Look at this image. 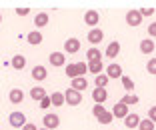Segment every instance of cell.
I'll return each mask as SVG.
<instances>
[{
	"label": "cell",
	"instance_id": "obj_4",
	"mask_svg": "<svg viewBox=\"0 0 156 130\" xmlns=\"http://www.w3.org/2000/svg\"><path fill=\"white\" fill-rule=\"evenodd\" d=\"M8 122H10V126H12V128H22V126L26 124V116H24L22 112L14 110L12 114L8 116Z\"/></svg>",
	"mask_w": 156,
	"mask_h": 130
},
{
	"label": "cell",
	"instance_id": "obj_35",
	"mask_svg": "<svg viewBox=\"0 0 156 130\" xmlns=\"http://www.w3.org/2000/svg\"><path fill=\"white\" fill-rule=\"evenodd\" d=\"M148 120H152L156 124V106H152L150 110H148Z\"/></svg>",
	"mask_w": 156,
	"mask_h": 130
},
{
	"label": "cell",
	"instance_id": "obj_6",
	"mask_svg": "<svg viewBox=\"0 0 156 130\" xmlns=\"http://www.w3.org/2000/svg\"><path fill=\"white\" fill-rule=\"evenodd\" d=\"M84 22L90 28H96V24L100 22V14H98L96 10H86V12H84Z\"/></svg>",
	"mask_w": 156,
	"mask_h": 130
},
{
	"label": "cell",
	"instance_id": "obj_22",
	"mask_svg": "<svg viewBox=\"0 0 156 130\" xmlns=\"http://www.w3.org/2000/svg\"><path fill=\"white\" fill-rule=\"evenodd\" d=\"M48 24V12H38L34 16V26L36 28H44Z\"/></svg>",
	"mask_w": 156,
	"mask_h": 130
},
{
	"label": "cell",
	"instance_id": "obj_2",
	"mask_svg": "<svg viewBox=\"0 0 156 130\" xmlns=\"http://www.w3.org/2000/svg\"><path fill=\"white\" fill-rule=\"evenodd\" d=\"M62 94H64V104H68V106H78V104L82 102V94L76 92V90H72V88H68Z\"/></svg>",
	"mask_w": 156,
	"mask_h": 130
},
{
	"label": "cell",
	"instance_id": "obj_8",
	"mask_svg": "<svg viewBox=\"0 0 156 130\" xmlns=\"http://www.w3.org/2000/svg\"><path fill=\"white\" fill-rule=\"evenodd\" d=\"M48 60H50L52 66L60 68V66H64V64H66V54H64V52H52V54L48 56Z\"/></svg>",
	"mask_w": 156,
	"mask_h": 130
},
{
	"label": "cell",
	"instance_id": "obj_11",
	"mask_svg": "<svg viewBox=\"0 0 156 130\" xmlns=\"http://www.w3.org/2000/svg\"><path fill=\"white\" fill-rule=\"evenodd\" d=\"M104 74L108 76V80H110V78H122V66L116 64V62H112V64L106 68Z\"/></svg>",
	"mask_w": 156,
	"mask_h": 130
},
{
	"label": "cell",
	"instance_id": "obj_38",
	"mask_svg": "<svg viewBox=\"0 0 156 130\" xmlns=\"http://www.w3.org/2000/svg\"><path fill=\"white\" fill-rule=\"evenodd\" d=\"M22 130H38V128H36V124H30V122H26V124L22 126Z\"/></svg>",
	"mask_w": 156,
	"mask_h": 130
},
{
	"label": "cell",
	"instance_id": "obj_16",
	"mask_svg": "<svg viewBox=\"0 0 156 130\" xmlns=\"http://www.w3.org/2000/svg\"><path fill=\"white\" fill-rule=\"evenodd\" d=\"M118 54H120V42H118V40H112L110 44L106 46V56L114 60V58H116Z\"/></svg>",
	"mask_w": 156,
	"mask_h": 130
},
{
	"label": "cell",
	"instance_id": "obj_34",
	"mask_svg": "<svg viewBox=\"0 0 156 130\" xmlns=\"http://www.w3.org/2000/svg\"><path fill=\"white\" fill-rule=\"evenodd\" d=\"M38 104H40V108H42V110L50 108V106H52V104H50V96H44V98L40 100V102H38Z\"/></svg>",
	"mask_w": 156,
	"mask_h": 130
},
{
	"label": "cell",
	"instance_id": "obj_30",
	"mask_svg": "<svg viewBox=\"0 0 156 130\" xmlns=\"http://www.w3.org/2000/svg\"><path fill=\"white\" fill-rule=\"evenodd\" d=\"M96 120L100 122V124H110V122L114 120V116H112V112H108V110H106L104 114H100V116L96 118Z\"/></svg>",
	"mask_w": 156,
	"mask_h": 130
},
{
	"label": "cell",
	"instance_id": "obj_29",
	"mask_svg": "<svg viewBox=\"0 0 156 130\" xmlns=\"http://www.w3.org/2000/svg\"><path fill=\"white\" fill-rule=\"evenodd\" d=\"M138 130H154V122H152V120H148V118H140Z\"/></svg>",
	"mask_w": 156,
	"mask_h": 130
},
{
	"label": "cell",
	"instance_id": "obj_37",
	"mask_svg": "<svg viewBox=\"0 0 156 130\" xmlns=\"http://www.w3.org/2000/svg\"><path fill=\"white\" fill-rule=\"evenodd\" d=\"M28 12H30L28 8H16V14H18V16H26Z\"/></svg>",
	"mask_w": 156,
	"mask_h": 130
},
{
	"label": "cell",
	"instance_id": "obj_24",
	"mask_svg": "<svg viewBox=\"0 0 156 130\" xmlns=\"http://www.w3.org/2000/svg\"><path fill=\"white\" fill-rule=\"evenodd\" d=\"M86 60H88V62H98V60H102V54H100V50L92 46L90 50L86 52Z\"/></svg>",
	"mask_w": 156,
	"mask_h": 130
},
{
	"label": "cell",
	"instance_id": "obj_7",
	"mask_svg": "<svg viewBox=\"0 0 156 130\" xmlns=\"http://www.w3.org/2000/svg\"><path fill=\"white\" fill-rule=\"evenodd\" d=\"M66 52H68V54L80 52V40H78V38H68V40L64 42V54Z\"/></svg>",
	"mask_w": 156,
	"mask_h": 130
},
{
	"label": "cell",
	"instance_id": "obj_12",
	"mask_svg": "<svg viewBox=\"0 0 156 130\" xmlns=\"http://www.w3.org/2000/svg\"><path fill=\"white\" fill-rule=\"evenodd\" d=\"M30 74H32V78L36 80V82H42V80H46V76H48V70H46L42 64H36Z\"/></svg>",
	"mask_w": 156,
	"mask_h": 130
},
{
	"label": "cell",
	"instance_id": "obj_3",
	"mask_svg": "<svg viewBox=\"0 0 156 130\" xmlns=\"http://www.w3.org/2000/svg\"><path fill=\"white\" fill-rule=\"evenodd\" d=\"M42 124L46 130H56L60 126V116L58 114H44L42 116Z\"/></svg>",
	"mask_w": 156,
	"mask_h": 130
},
{
	"label": "cell",
	"instance_id": "obj_40",
	"mask_svg": "<svg viewBox=\"0 0 156 130\" xmlns=\"http://www.w3.org/2000/svg\"><path fill=\"white\" fill-rule=\"evenodd\" d=\"M38 130H46V128H38Z\"/></svg>",
	"mask_w": 156,
	"mask_h": 130
},
{
	"label": "cell",
	"instance_id": "obj_9",
	"mask_svg": "<svg viewBox=\"0 0 156 130\" xmlns=\"http://www.w3.org/2000/svg\"><path fill=\"white\" fill-rule=\"evenodd\" d=\"M128 114H130V112H128V106H126V104H122V102H116L114 108H112V116H114V118H122V120H124Z\"/></svg>",
	"mask_w": 156,
	"mask_h": 130
},
{
	"label": "cell",
	"instance_id": "obj_18",
	"mask_svg": "<svg viewBox=\"0 0 156 130\" xmlns=\"http://www.w3.org/2000/svg\"><path fill=\"white\" fill-rule=\"evenodd\" d=\"M8 100L12 104H20L24 100V92L20 88H12V90H10V94H8Z\"/></svg>",
	"mask_w": 156,
	"mask_h": 130
},
{
	"label": "cell",
	"instance_id": "obj_17",
	"mask_svg": "<svg viewBox=\"0 0 156 130\" xmlns=\"http://www.w3.org/2000/svg\"><path fill=\"white\" fill-rule=\"evenodd\" d=\"M138 124H140V114H128V116L124 118V126H126V128H138Z\"/></svg>",
	"mask_w": 156,
	"mask_h": 130
},
{
	"label": "cell",
	"instance_id": "obj_10",
	"mask_svg": "<svg viewBox=\"0 0 156 130\" xmlns=\"http://www.w3.org/2000/svg\"><path fill=\"white\" fill-rule=\"evenodd\" d=\"M92 100L96 104H104L108 100V90L106 88H94L92 90Z\"/></svg>",
	"mask_w": 156,
	"mask_h": 130
},
{
	"label": "cell",
	"instance_id": "obj_27",
	"mask_svg": "<svg viewBox=\"0 0 156 130\" xmlns=\"http://www.w3.org/2000/svg\"><path fill=\"white\" fill-rule=\"evenodd\" d=\"M120 102H122V104H126V106H130V104H138V102H140V98H138L136 96V94H126V96H124L122 98V100H120Z\"/></svg>",
	"mask_w": 156,
	"mask_h": 130
},
{
	"label": "cell",
	"instance_id": "obj_31",
	"mask_svg": "<svg viewBox=\"0 0 156 130\" xmlns=\"http://www.w3.org/2000/svg\"><path fill=\"white\" fill-rule=\"evenodd\" d=\"M146 70H148V74L156 76V58H150V60H148V64H146Z\"/></svg>",
	"mask_w": 156,
	"mask_h": 130
},
{
	"label": "cell",
	"instance_id": "obj_15",
	"mask_svg": "<svg viewBox=\"0 0 156 130\" xmlns=\"http://www.w3.org/2000/svg\"><path fill=\"white\" fill-rule=\"evenodd\" d=\"M86 86H88V82H86V78H84V76L72 78V84H70V88H72V90H76V92H80V94H82L84 90H86Z\"/></svg>",
	"mask_w": 156,
	"mask_h": 130
},
{
	"label": "cell",
	"instance_id": "obj_1",
	"mask_svg": "<svg viewBox=\"0 0 156 130\" xmlns=\"http://www.w3.org/2000/svg\"><path fill=\"white\" fill-rule=\"evenodd\" d=\"M86 72H88L86 62H72V64L66 66V76H68L70 80H72V78H78V76H84Z\"/></svg>",
	"mask_w": 156,
	"mask_h": 130
},
{
	"label": "cell",
	"instance_id": "obj_23",
	"mask_svg": "<svg viewBox=\"0 0 156 130\" xmlns=\"http://www.w3.org/2000/svg\"><path fill=\"white\" fill-rule=\"evenodd\" d=\"M44 96H48V94H46V90L42 88V86H34V88L30 90V98H32V100H38V102H40Z\"/></svg>",
	"mask_w": 156,
	"mask_h": 130
},
{
	"label": "cell",
	"instance_id": "obj_28",
	"mask_svg": "<svg viewBox=\"0 0 156 130\" xmlns=\"http://www.w3.org/2000/svg\"><path fill=\"white\" fill-rule=\"evenodd\" d=\"M94 84H96V88H106V84H108V76L102 72V74H98L96 78H94Z\"/></svg>",
	"mask_w": 156,
	"mask_h": 130
},
{
	"label": "cell",
	"instance_id": "obj_25",
	"mask_svg": "<svg viewBox=\"0 0 156 130\" xmlns=\"http://www.w3.org/2000/svg\"><path fill=\"white\" fill-rule=\"evenodd\" d=\"M50 104H52V106H62V104H64V94H62V92H52Z\"/></svg>",
	"mask_w": 156,
	"mask_h": 130
},
{
	"label": "cell",
	"instance_id": "obj_19",
	"mask_svg": "<svg viewBox=\"0 0 156 130\" xmlns=\"http://www.w3.org/2000/svg\"><path fill=\"white\" fill-rule=\"evenodd\" d=\"M10 66H12L14 70H22L24 66H26V58H24L22 54H16V56H12V60H10Z\"/></svg>",
	"mask_w": 156,
	"mask_h": 130
},
{
	"label": "cell",
	"instance_id": "obj_36",
	"mask_svg": "<svg viewBox=\"0 0 156 130\" xmlns=\"http://www.w3.org/2000/svg\"><path fill=\"white\" fill-rule=\"evenodd\" d=\"M148 36H156V20L150 22V26H148Z\"/></svg>",
	"mask_w": 156,
	"mask_h": 130
},
{
	"label": "cell",
	"instance_id": "obj_21",
	"mask_svg": "<svg viewBox=\"0 0 156 130\" xmlns=\"http://www.w3.org/2000/svg\"><path fill=\"white\" fill-rule=\"evenodd\" d=\"M86 68H88V72H92L94 76H98V74H102L104 66H102V60H98V62H86Z\"/></svg>",
	"mask_w": 156,
	"mask_h": 130
},
{
	"label": "cell",
	"instance_id": "obj_5",
	"mask_svg": "<svg viewBox=\"0 0 156 130\" xmlns=\"http://www.w3.org/2000/svg\"><path fill=\"white\" fill-rule=\"evenodd\" d=\"M126 24L132 26V28L140 26V24H142V16H140V12H138V10H128V12H126Z\"/></svg>",
	"mask_w": 156,
	"mask_h": 130
},
{
	"label": "cell",
	"instance_id": "obj_13",
	"mask_svg": "<svg viewBox=\"0 0 156 130\" xmlns=\"http://www.w3.org/2000/svg\"><path fill=\"white\" fill-rule=\"evenodd\" d=\"M102 38H104V32H102V28H90V32H88V42L90 44H98V42H102Z\"/></svg>",
	"mask_w": 156,
	"mask_h": 130
},
{
	"label": "cell",
	"instance_id": "obj_14",
	"mask_svg": "<svg viewBox=\"0 0 156 130\" xmlns=\"http://www.w3.org/2000/svg\"><path fill=\"white\" fill-rule=\"evenodd\" d=\"M138 48H140V52H142V54H152V52H154V48H156V44H154V40H152V38H144V40H140Z\"/></svg>",
	"mask_w": 156,
	"mask_h": 130
},
{
	"label": "cell",
	"instance_id": "obj_20",
	"mask_svg": "<svg viewBox=\"0 0 156 130\" xmlns=\"http://www.w3.org/2000/svg\"><path fill=\"white\" fill-rule=\"evenodd\" d=\"M26 40H28V44H32V46H38V44H42V40H44V36H42L38 30H32V32L26 36Z\"/></svg>",
	"mask_w": 156,
	"mask_h": 130
},
{
	"label": "cell",
	"instance_id": "obj_39",
	"mask_svg": "<svg viewBox=\"0 0 156 130\" xmlns=\"http://www.w3.org/2000/svg\"><path fill=\"white\" fill-rule=\"evenodd\" d=\"M0 22H2V14H0Z\"/></svg>",
	"mask_w": 156,
	"mask_h": 130
},
{
	"label": "cell",
	"instance_id": "obj_33",
	"mask_svg": "<svg viewBox=\"0 0 156 130\" xmlns=\"http://www.w3.org/2000/svg\"><path fill=\"white\" fill-rule=\"evenodd\" d=\"M106 112V108H104V104H94V108H92V114H94V116H100V114H104Z\"/></svg>",
	"mask_w": 156,
	"mask_h": 130
},
{
	"label": "cell",
	"instance_id": "obj_32",
	"mask_svg": "<svg viewBox=\"0 0 156 130\" xmlns=\"http://www.w3.org/2000/svg\"><path fill=\"white\" fill-rule=\"evenodd\" d=\"M138 12H140V16H142V20H144L146 16H152V14H154V8H150V6H144V8H138Z\"/></svg>",
	"mask_w": 156,
	"mask_h": 130
},
{
	"label": "cell",
	"instance_id": "obj_26",
	"mask_svg": "<svg viewBox=\"0 0 156 130\" xmlns=\"http://www.w3.org/2000/svg\"><path fill=\"white\" fill-rule=\"evenodd\" d=\"M120 80H122L124 90H126L128 94H132V90H134V80L130 78V76H124V74H122V78H120Z\"/></svg>",
	"mask_w": 156,
	"mask_h": 130
}]
</instances>
